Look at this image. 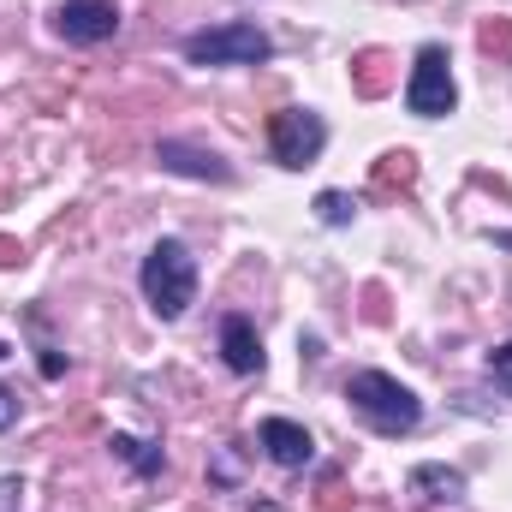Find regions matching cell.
I'll list each match as a JSON object with an SVG mask.
<instances>
[{"label":"cell","instance_id":"6da1fadb","mask_svg":"<svg viewBox=\"0 0 512 512\" xmlns=\"http://www.w3.org/2000/svg\"><path fill=\"white\" fill-rule=\"evenodd\" d=\"M346 405L376 429V435H411L423 423V399L387 370H352L346 376Z\"/></svg>","mask_w":512,"mask_h":512},{"label":"cell","instance_id":"7a4b0ae2","mask_svg":"<svg viewBox=\"0 0 512 512\" xmlns=\"http://www.w3.org/2000/svg\"><path fill=\"white\" fill-rule=\"evenodd\" d=\"M137 286H143V298H149V310H155L161 322H179V316L197 304V256L185 251L179 239H161L155 251L143 256Z\"/></svg>","mask_w":512,"mask_h":512},{"label":"cell","instance_id":"3957f363","mask_svg":"<svg viewBox=\"0 0 512 512\" xmlns=\"http://www.w3.org/2000/svg\"><path fill=\"white\" fill-rule=\"evenodd\" d=\"M179 54L191 66H262L274 54L268 30L251 24V18H233V24H209V30H191L179 42Z\"/></svg>","mask_w":512,"mask_h":512},{"label":"cell","instance_id":"277c9868","mask_svg":"<svg viewBox=\"0 0 512 512\" xmlns=\"http://www.w3.org/2000/svg\"><path fill=\"white\" fill-rule=\"evenodd\" d=\"M405 108L417 120H447L459 108V90H453V66H447V48L441 42H423L417 60H411V78H405Z\"/></svg>","mask_w":512,"mask_h":512},{"label":"cell","instance_id":"5b68a950","mask_svg":"<svg viewBox=\"0 0 512 512\" xmlns=\"http://www.w3.org/2000/svg\"><path fill=\"white\" fill-rule=\"evenodd\" d=\"M268 149H274L280 167H310L328 149V120L316 108H280L268 120Z\"/></svg>","mask_w":512,"mask_h":512},{"label":"cell","instance_id":"8992f818","mask_svg":"<svg viewBox=\"0 0 512 512\" xmlns=\"http://www.w3.org/2000/svg\"><path fill=\"white\" fill-rule=\"evenodd\" d=\"M54 30L72 48H96V42L120 36V6L114 0H60L54 6Z\"/></svg>","mask_w":512,"mask_h":512},{"label":"cell","instance_id":"52a82bcc","mask_svg":"<svg viewBox=\"0 0 512 512\" xmlns=\"http://www.w3.org/2000/svg\"><path fill=\"white\" fill-rule=\"evenodd\" d=\"M155 161H161L167 173H185V179H203V185H233V167H227L215 149H197V143H185V137H161V143H155Z\"/></svg>","mask_w":512,"mask_h":512},{"label":"cell","instance_id":"ba28073f","mask_svg":"<svg viewBox=\"0 0 512 512\" xmlns=\"http://www.w3.org/2000/svg\"><path fill=\"white\" fill-rule=\"evenodd\" d=\"M256 441H262V453H268L280 471H304V465L316 459V441H310V429H304V423H292V417H262Z\"/></svg>","mask_w":512,"mask_h":512},{"label":"cell","instance_id":"9c48e42d","mask_svg":"<svg viewBox=\"0 0 512 512\" xmlns=\"http://www.w3.org/2000/svg\"><path fill=\"white\" fill-rule=\"evenodd\" d=\"M221 358L233 376H262V340H256L251 316H221Z\"/></svg>","mask_w":512,"mask_h":512},{"label":"cell","instance_id":"30bf717a","mask_svg":"<svg viewBox=\"0 0 512 512\" xmlns=\"http://www.w3.org/2000/svg\"><path fill=\"white\" fill-rule=\"evenodd\" d=\"M405 489H411L423 507H459V501H465V477H459L453 465H417V471L405 477Z\"/></svg>","mask_w":512,"mask_h":512},{"label":"cell","instance_id":"8fae6325","mask_svg":"<svg viewBox=\"0 0 512 512\" xmlns=\"http://www.w3.org/2000/svg\"><path fill=\"white\" fill-rule=\"evenodd\" d=\"M108 447H114V453L126 459V465L137 471V477H155V471L167 465V459H161V447H149V441H137V435H114Z\"/></svg>","mask_w":512,"mask_h":512},{"label":"cell","instance_id":"7c38bea8","mask_svg":"<svg viewBox=\"0 0 512 512\" xmlns=\"http://www.w3.org/2000/svg\"><path fill=\"white\" fill-rule=\"evenodd\" d=\"M352 215H358V203H352L346 191H322V197H316V221H322V227H346Z\"/></svg>","mask_w":512,"mask_h":512},{"label":"cell","instance_id":"4fadbf2b","mask_svg":"<svg viewBox=\"0 0 512 512\" xmlns=\"http://www.w3.org/2000/svg\"><path fill=\"white\" fill-rule=\"evenodd\" d=\"M489 376H495V382H501V387L512 393V340H507V346H495V352H489Z\"/></svg>","mask_w":512,"mask_h":512},{"label":"cell","instance_id":"5bb4252c","mask_svg":"<svg viewBox=\"0 0 512 512\" xmlns=\"http://www.w3.org/2000/svg\"><path fill=\"white\" fill-rule=\"evenodd\" d=\"M12 423H18V393L0 387V429H12Z\"/></svg>","mask_w":512,"mask_h":512},{"label":"cell","instance_id":"9a60e30c","mask_svg":"<svg viewBox=\"0 0 512 512\" xmlns=\"http://www.w3.org/2000/svg\"><path fill=\"white\" fill-rule=\"evenodd\" d=\"M0 358H12V346H6V340H0Z\"/></svg>","mask_w":512,"mask_h":512}]
</instances>
